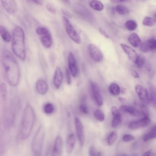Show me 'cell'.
I'll return each mask as SVG.
<instances>
[{
  "instance_id": "obj_1",
  "label": "cell",
  "mask_w": 156,
  "mask_h": 156,
  "mask_svg": "<svg viewBox=\"0 0 156 156\" xmlns=\"http://www.w3.org/2000/svg\"><path fill=\"white\" fill-rule=\"evenodd\" d=\"M2 62L6 79L11 86H17L20 78V71L18 64L13 56L7 51H5L2 55Z\"/></svg>"
},
{
  "instance_id": "obj_2",
  "label": "cell",
  "mask_w": 156,
  "mask_h": 156,
  "mask_svg": "<svg viewBox=\"0 0 156 156\" xmlns=\"http://www.w3.org/2000/svg\"><path fill=\"white\" fill-rule=\"evenodd\" d=\"M35 115L31 106L27 105L23 111L21 122L20 136L21 139H27L30 136L34 125Z\"/></svg>"
},
{
  "instance_id": "obj_3",
  "label": "cell",
  "mask_w": 156,
  "mask_h": 156,
  "mask_svg": "<svg viewBox=\"0 0 156 156\" xmlns=\"http://www.w3.org/2000/svg\"><path fill=\"white\" fill-rule=\"evenodd\" d=\"M12 49L15 55L22 60L26 56L25 46V36L23 30L19 27L14 29L12 36Z\"/></svg>"
},
{
  "instance_id": "obj_4",
  "label": "cell",
  "mask_w": 156,
  "mask_h": 156,
  "mask_svg": "<svg viewBox=\"0 0 156 156\" xmlns=\"http://www.w3.org/2000/svg\"><path fill=\"white\" fill-rule=\"evenodd\" d=\"M44 138V128L41 126L34 136L31 142L32 150L35 156H41Z\"/></svg>"
},
{
  "instance_id": "obj_5",
  "label": "cell",
  "mask_w": 156,
  "mask_h": 156,
  "mask_svg": "<svg viewBox=\"0 0 156 156\" xmlns=\"http://www.w3.org/2000/svg\"><path fill=\"white\" fill-rule=\"evenodd\" d=\"M63 21L66 30L69 37L76 43L80 44L81 42L80 38L69 19L63 16Z\"/></svg>"
},
{
  "instance_id": "obj_6",
  "label": "cell",
  "mask_w": 156,
  "mask_h": 156,
  "mask_svg": "<svg viewBox=\"0 0 156 156\" xmlns=\"http://www.w3.org/2000/svg\"><path fill=\"white\" fill-rule=\"evenodd\" d=\"M75 123L76 136L80 146H83L85 142V135L83 125L77 117L75 118Z\"/></svg>"
},
{
  "instance_id": "obj_7",
  "label": "cell",
  "mask_w": 156,
  "mask_h": 156,
  "mask_svg": "<svg viewBox=\"0 0 156 156\" xmlns=\"http://www.w3.org/2000/svg\"><path fill=\"white\" fill-rule=\"evenodd\" d=\"M88 49L91 58L96 62H99L103 58V55L101 50L97 46L93 44H90Z\"/></svg>"
},
{
  "instance_id": "obj_8",
  "label": "cell",
  "mask_w": 156,
  "mask_h": 156,
  "mask_svg": "<svg viewBox=\"0 0 156 156\" xmlns=\"http://www.w3.org/2000/svg\"><path fill=\"white\" fill-rule=\"evenodd\" d=\"M151 122L148 117H144L140 119L130 122L128 125L129 129L132 130L146 127Z\"/></svg>"
},
{
  "instance_id": "obj_9",
  "label": "cell",
  "mask_w": 156,
  "mask_h": 156,
  "mask_svg": "<svg viewBox=\"0 0 156 156\" xmlns=\"http://www.w3.org/2000/svg\"><path fill=\"white\" fill-rule=\"evenodd\" d=\"M63 151V143L60 136H57L55 139L52 151L51 156H62Z\"/></svg>"
},
{
  "instance_id": "obj_10",
  "label": "cell",
  "mask_w": 156,
  "mask_h": 156,
  "mask_svg": "<svg viewBox=\"0 0 156 156\" xmlns=\"http://www.w3.org/2000/svg\"><path fill=\"white\" fill-rule=\"evenodd\" d=\"M135 90L140 99L144 103L148 104L150 101L147 89L142 85L137 84L135 86Z\"/></svg>"
},
{
  "instance_id": "obj_11",
  "label": "cell",
  "mask_w": 156,
  "mask_h": 156,
  "mask_svg": "<svg viewBox=\"0 0 156 156\" xmlns=\"http://www.w3.org/2000/svg\"><path fill=\"white\" fill-rule=\"evenodd\" d=\"M1 2L4 9L9 13L14 14L17 10V4L14 0H2Z\"/></svg>"
},
{
  "instance_id": "obj_12",
  "label": "cell",
  "mask_w": 156,
  "mask_h": 156,
  "mask_svg": "<svg viewBox=\"0 0 156 156\" xmlns=\"http://www.w3.org/2000/svg\"><path fill=\"white\" fill-rule=\"evenodd\" d=\"M156 47V40L153 38L147 40L141 44L140 50L143 52H147L155 49Z\"/></svg>"
},
{
  "instance_id": "obj_13",
  "label": "cell",
  "mask_w": 156,
  "mask_h": 156,
  "mask_svg": "<svg viewBox=\"0 0 156 156\" xmlns=\"http://www.w3.org/2000/svg\"><path fill=\"white\" fill-rule=\"evenodd\" d=\"M120 45L124 51L127 55L129 60L135 63L138 55L136 51L125 44H121Z\"/></svg>"
},
{
  "instance_id": "obj_14",
  "label": "cell",
  "mask_w": 156,
  "mask_h": 156,
  "mask_svg": "<svg viewBox=\"0 0 156 156\" xmlns=\"http://www.w3.org/2000/svg\"><path fill=\"white\" fill-rule=\"evenodd\" d=\"M90 87L94 98L97 105L99 106L103 104L102 98L101 95L97 85L94 82L90 83Z\"/></svg>"
},
{
  "instance_id": "obj_15",
  "label": "cell",
  "mask_w": 156,
  "mask_h": 156,
  "mask_svg": "<svg viewBox=\"0 0 156 156\" xmlns=\"http://www.w3.org/2000/svg\"><path fill=\"white\" fill-rule=\"evenodd\" d=\"M68 60L70 72L73 77H76L77 74L76 61L74 55L71 52L69 53Z\"/></svg>"
},
{
  "instance_id": "obj_16",
  "label": "cell",
  "mask_w": 156,
  "mask_h": 156,
  "mask_svg": "<svg viewBox=\"0 0 156 156\" xmlns=\"http://www.w3.org/2000/svg\"><path fill=\"white\" fill-rule=\"evenodd\" d=\"M119 110L123 112L129 113L133 116H141L143 115L141 112L130 106L122 105L120 107Z\"/></svg>"
},
{
  "instance_id": "obj_17",
  "label": "cell",
  "mask_w": 156,
  "mask_h": 156,
  "mask_svg": "<svg viewBox=\"0 0 156 156\" xmlns=\"http://www.w3.org/2000/svg\"><path fill=\"white\" fill-rule=\"evenodd\" d=\"M76 142L75 136L73 133L69 134L67 136L66 143V151L69 154L73 151Z\"/></svg>"
},
{
  "instance_id": "obj_18",
  "label": "cell",
  "mask_w": 156,
  "mask_h": 156,
  "mask_svg": "<svg viewBox=\"0 0 156 156\" xmlns=\"http://www.w3.org/2000/svg\"><path fill=\"white\" fill-rule=\"evenodd\" d=\"M63 75L60 68L57 66L56 68L54 77V84L57 89L60 87L63 80Z\"/></svg>"
},
{
  "instance_id": "obj_19",
  "label": "cell",
  "mask_w": 156,
  "mask_h": 156,
  "mask_svg": "<svg viewBox=\"0 0 156 156\" xmlns=\"http://www.w3.org/2000/svg\"><path fill=\"white\" fill-rule=\"evenodd\" d=\"M36 88L37 92L39 94L43 95L47 92L48 86L45 81L42 80H39L36 83Z\"/></svg>"
},
{
  "instance_id": "obj_20",
  "label": "cell",
  "mask_w": 156,
  "mask_h": 156,
  "mask_svg": "<svg viewBox=\"0 0 156 156\" xmlns=\"http://www.w3.org/2000/svg\"><path fill=\"white\" fill-rule=\"evenodd\" d=\"M41 36V41L43 45L47 48H50L52 44V40L49 32Z\"/></svg>"
},
{
  "instance_id": "obj_21",
  "label": "cell",
  "mask_w": 156,
  "mask_h": 156,
  "mask_svg": "<svg viewBox=\"0 0 156 156\" xmlns=\"http://www.w3.org/2000/svg\"><path fill=\"white\" fill-rule=\"evenodd\" d=\"M128 39L130 44L134 47H137L141 44V40L140 38L135 33H133L130 34L129 37Z\"/></svg>"
},
{
  "instance_id": "obj_22",
  "label": "cell",
  "mask_w": 156,
  "mask_h": 156,
  "mask_svg": "<svg viewBox=\"0 0 156 156\" xmlns=\"http://www.w3.org/2000/svg\"><path fill=\"white\" fill-rule=\"evenodd\" d=\"M0 35L4 41L6 42H9L11 39V37L9 32L5 27L0 25Z\"/></svg>"
},
{
  "instance_id": "obj_23",
  "label": "cell",
  "mask_w": 156,
  "mask_h": 156,
  "mask_svg": "<svg viewBox=\"0 0 156 156\" xmlns=\"http://www.w3.org/2000/svg\"><path fill=\"white\" fill-rule=\"evenodd\" d=\"M90 6L93 9L98 11L102 10L104 7L103 4L97 0H91L89 2Z\"/></svg>"
},
{
  "instance_id": "obj_24",
  "label": "cell",
  "mask_w": 156,
  "mask_h": 156,
  "mask_svg": "<svg viewBox=\"0 0 156 156\" xmlns=\"http://www.w3.org/2000/svg\"><path fill=\"white\" fill-rule=\"evenodd\" d=\"M113 117L111 122L112 126L113 128H116L119 125L122 121V115L119 112L113 115Z\"/></svg>"
},
{
  "instance_id": "obj_25",
  "label": "cell",
  "mask_w": 156,
  "mask_h": 156,
  "mask_svg": "<svg viewBox=\"0 0 156 156\" xmlns=\"http://www.w3.org/2000/svg\"><path fill=\"white\" fill-rule=\"evenodd\" d=\"M109 90L112 94L115 95H119L121 91V90L119 86L114 83L110 84L109 87Z\"/></svg>"
},
{
  "instance_id": "obj_26",
  "label": "cell",
  "mask_w": 156,
  "mask_h": 156,
  "mask_svg": "<svg viewBox=\"0 0 156 156\" xmlns=\"http://www.w3.org/2000/svg\"><path fill=\"white\" fill-rule=\"evenodd\" d=\"M126 27L129 30L133 31L137 28V23L134 20H129L127 21L125 23Z\"/></svg>"
},
{
  "instance_id": "obj_27",
  "label": "cell",
  "mask_w": 156,
  "mask_h": 156,
  "mask_svg": "<svg viewBox=\"0 0 156 156\" xmlns=\"http://www.w3.org/2000/svg\"><path fill=\"white\" fill-rule=\"evenodd\" d=\"M118 138V135L116 133L115 131L111 132L108 136L107 138V141L108 144L109 145L113 144Z\"/></svg>"
},
{
  "instance_id": "obj_28",
  "label": "cell",
  "mask_w": 156,
  "mask_h": 156,
  "mask_svg": "<svg viewBox=\"0 0 156 156\" xmlns=\"http://www.w3.org/2000/svg\"><path fill=\"white\" fill-rule=\"evenodd\" d=\"M156 20L155 19L150 17H146L143 21V24L148 27H152L156 24Z\"/></svg>"
},
{
  "instance_id": "obj_29",
  "label": "cell",
  "mask_w": 156,
  "mask_h": 156,
  "mask_svg": "<svg viewBox=\"0 0 156 156\" xmlns=\"http://www.w3.org/2000/svg\"><path fill=\"white\" fill-rule=\"evenodd\" d=\"M115 10L119 14L121 15L126 14L129 12V9L126 7L121 5H117Z\"/></svg>"
},
{
  "instance_id": "obj_30",
  "label": "cell",
  "mask_w": 156,
  "mask_h": 156,
  "mask_svg": "<svg viewBox=\"0 0 156 156\" xmlns=\"http://www.w3.org/2000/svg\"><path fill=\"white\" fill-rule=\"evenodd\" d=\"M150 91V101L154 106L156 105V93L155 89L152 87H151L149 90Z\"/></svg>"
},
{
  "instance_id": "obj_31",
  "label": "cell",
  "mask_w": 156,
  "mask_h": 156,
  "mask_svg": "<svg viewBox=\"0 0 156 156\" xmlns=\"http://www.w3.org/2000/svg\"><path fill=\"white\" fill-rule=\"evenodd\" d=\"M94 115L97 120L100 122H102L104 120V114L101 110L99 109L96 110L94 112Z\"/></svg>"
},
{
  "instance_id": "obj_32",
  "label": "cell",
  "mask_w": 156,
  "mask_h": 156,
  "mask_svg": "<svg viewBox=\"0 0 156 156\" xmlns=\"http://www.w3.org/2000/svg\"><path fill=\"white\" fill-rule=\"evenodd\" d=\"M145 57L143 55L140 54L138 55L137 58L135 63L138 68L141 67L145 61Z\"/></svg>"
},
{
  "instance_id": "obj_33",
  "label": "cell",
  "mask_w": 156,
  "mask_h": 156,
  "mask_svg": "<svg viewBox=\"0 0 156 156\" xmlns=\"http://www.w3.org/2000/svg\"><path fill=\"white\" fill-rule=\"evenodd\" d=\"M44 112L48 114L52 113L54 110V107L53 105L51 103H47L44 107Z\"/></svg>"
},
{
  "instance_id": "obj_34",
  "label": "cell",
  "mask_w": 156,
  "mask_h": 156,
  "mask_svg": "<svg viewBox=\"0 0 156 156\" xmlns=\"http://www.w3.org/2000/svg\"><path fill=\"white\" fill-rule=\"evenodd\" d=\"M1 94L2 98L5 99L7 94L6 86L5 84L3 83H2L0 86Z\"/></svg>"
},
{
  "instance_id": "obj_35",
  "label": "cell",
  "mask_w": 156,
  "mask_h": 156,
  "mask_svg": "<svg viewBox=\"0 0 156 156\" xmlns=\"http://www.w3.org/2000/svg\"><path fill=\"white\" fill-rule=\"evenodd\" d=\"M156 137V133L150 131L149 133L144 135L143 138V141L144 142H146L151 139L154 138Z\"/></svg>"
},
{
  "instance_id": "obj_36",
  "label": "cell",
  "mask_w": 156,
  "mask_h": 156,
  "mask_svg": "<svg viewBox=\"0 0 156 156\" xmlns=\"http://www.w3.org/2000/svg\"><path fill=\"white\" fill-rule=\"evenodd\" d=\"M80 111L83 113L85 114L88 113V110L87 107L84 102H82L79 106Z\"/></svg>"
},
{
  "instance_id": "obj_37",
  "label": "cell",
  "mask_w": 156,
  "mask_h": 156,
  "mask_svg": "<svg viewBox=\"0 0 156 156\" xmlns=\"http://www.w3.org/2000/svg\"><path fill=\"white\" fill-rule=\"evenodd\" d=\"M36 33L39 35H42L49 31L48 30L44 27H38L37 28L36 30Z\"/></svg>"
},
{
  "instance_id": "obj_38",
  "label": "cell",
  "mask_w": 156,
  "mask_h": 156,
  "mask_svg": "<svg viewBox=\"0 0 156 156\" xmlns=\"http://www.w3.org/2000/svg\"><path fill=\"white\" fill-rule=\"evenodd\" d=\"M47 10L51 13L53 14H55L56 11L55 9L51 4L47 3L46 5Z\"/></svg>"
},
{
  "instance_id": "obj_39",
  "label": "cell",
  "mask_w": 156,
  "mask_h": 156,
  "mask_svg": "<svg viewBox=\"0 0 156 156\" xmlns=\"http://www.w3.org/2000/svg\"><path fill=\"white\" fill-rule=\"evenodd\" d=\"M135 138L132 135L129 134H126L124 135L122 137V139L125 141H129L134 140Z\"/></svg>"
},
{
  "instance_id": "obj_40",
  "label": "cell",
  "mask_w": 156,
  "mask_h": 156,
  "mask_svg": "<svg viewBox=\"0 0 156 156\" xmlns=\"http://www.w3.org/2000/svg\"><path fill=\"white\" fill-rule=\"evenodd\" d=\"M89 154L90 156H96L97 153L95 147H91L89 149Z\"/></svg>"
},
{
  "instance_id": "obj_41",
  "label": "cell",
  "mask_w": 156,
  "mask_h": 156,
  "mask_svg": "<svg viewBox=\"0 0 156 156\" xmlns=\"http://www.w3.org/2000/svg\"><path fill=\"white\" fill-rule=\"evenodd\" d=\"M66 77L67 83L70 84L71 83V78L70 73L67 69L66 70Z\"/></svg>"
},
{
  "instance_id": "obj_42",
  "label": "cell",
  "mask_w": 156,
  "mask_h": 156,
  "mask_svg": "<svg viewBox=\"0 0 156 156\" xmlns=\"http://www.w3.org/2000/svg\"><path fill=\"white\" fill-rule=\"evenodd\" d=\"M99 31L105 37L108 38L109 36L105 30L101 27L99 28Z\"/></svg>"
},
{
  "instance_id": "obj_43",
  "label": "cell",
  "mask_w": 156,
  "mask_h": 156,
  "mask_svg": "<svg viewBox=\"0 0 156 156\" xmlns=\"http://www.w3.org/2000/svg\"><path fill=\"white\" fill-rule=\"evenodd\" d=\"M111 112L112 115L118 113L119 112L117 108L115 106H113L111 108Z\"/></svg>"
},
{
  "instance_id": "obj_44",
  "label": "cell",
  "mask_w": 156,
  "mask_h": 156,
  "mask_svg": "<svg viewBox=\"0 0 156 156\" xmlns=\"http://www.w3.org/2000/svg\"><path fill=\"white\" fill-rule=\"evenodd\" d=\"M131 73L133 76L136 78H139L140 77L139 74L134 70H132Z\"/></svg>"
},
{
  "instance_id": "obj_45",
  "label": "cell",
  "mask_w": 156,
  "mask_h": 156,
  "mask_svg": "<svg viewBox=\"0 0 156 156\" xmlns=\"http://www.w3.org/2000/svg\"><path fill=\"white\" fill-rule=\"evenodd\" d=\"M151 152V150H149L145 152L142 156H150Z\"/></svg>"
},
{
  "instance_id": "obj_46",
  "label": "cell",
  "mask_w": 156,
  "mask_h": 156,
  "mask_svg": "<svg viewBox=\"0 0 156 156\" xmlns=\"http://www.w3.org/2000/svg\"><path fill=\"white\" fill-rule=\"evenodd\" d=\"M62 12L67 16V18L68 17H70V16L69 13L67 12L64 9L61 10Z\"/></svg>"
},
{
  "instance_id": "obj_47",
  "label": "cell",
  "mask_w": 156,
  "mask_h": 156,
  "mask_svg": "<svg viewBox=\"0 0 156 156\" xmlns=\"http://www.w3.org/2000/svg\"><path fill=\"white\" fill-rule=\"evenodd\" d=\"M33 2L37 4L41 5L42 4V1L41 0H33Z\"/></svg>"
},
{
  "instance_id": "obj_48",
  "label": "cell",
  "mask_w": 156,
  "mask_h": 156,
  "mask_svg": "<svg viewBox=\"0 0 156 156\" xmlns=\"http://www.w3.org/2000/svg\"><path fill=\"white\" fill-rule=\"evenodd\" d=\"M111 1L113 3H118V2H121L127 1L125 0H111Z\"/></svg>"
},
{
  "instance_id": "obj_49",
  "label": "cell",
  "mask_w": 156,
  "mask_h": 156,
  "mask_svg": "<svg viewBox=\"0 0 156 156\" xmlns=\"http://www.w3.org/2000/svg\"><path fill=\"white\" fill-rule=\"evenodd\" d=\"M119 101L122 102H124L126 101V99L122 97H120L119 98Z\"/></svg>"
},
{
  "instance_id": "obj_50",
  "label": "cell",
  "mask_w": 156,
  "mask_h": 156,
  "mask_svg": "<svg viewBox=\"0 0 156 156\" xmlns=\"http://www.w3.org/2000/svg\"><path fill=\"white\" fill-rule=\"evenodd\" d=\"M96 156H102L101 152L100 151L98 152L97 153Z\"/></svg>"
},
{
  "instance_id": "obj_51",
  "label": "cell",
  "mask_w": 156,
  "mask_h": 156,
  "mask_svg": "<svg viewBox=\"0 0 156 156\" xmlns=\"http://www.w3.org/2000/svg\"><path fill=\"white\" fill-rule=\"evenodd\" d=\"M126 90H125L124 88H123L122 89V93H125V92Z\"/></svg>"
},
{
  "instance_id": "obj_52",
  "label": "cell",
  "mask_w": 156,
  "mask_h": 156,
  "mask_svg": "<svg viewBox=\"0 0 156 156\" xmlns=\"http://www.w3.org/2000/svg\"><path fill=\"white\" fill-rule=\"evenodd\" d=\"M120 156H127L125 154H122L120 155Z\"/></svg>"
},
{
  "instance_id": "obj_53",
  "label": "cell",
  "mask_w": 156,
  "mask_h": 156,
  "mask_svg": "<svg viewBox=\"0 0 156 156\" xmlns=\"http://www.w3.org/2000/svg\"><path fill=\"white\" fill-rule=\"evenodd\" d=\"M136 156V155H135V156Z\"/></svg>"
}]
</instances>
